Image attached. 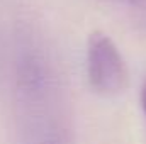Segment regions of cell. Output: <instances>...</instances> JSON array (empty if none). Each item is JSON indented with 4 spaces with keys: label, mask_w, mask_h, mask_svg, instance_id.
<instances>
[{
    "label": "cell",
    "mask_w": 146,
    "mask_h": 144,
    "mask_svg": "<svg viewBox=\"0 0 146 144\" xmlns=\"http://www.w3.org/2000/svg\"><path fill=\"white\" fill-rule=\"evenodd\" d=\"M139 102H141V108H143V114L146 117V80L141 85V92H139Z\"/></svg>",
    "instance_id": "obj_2"
},
{
    "label": "cell",
    "mask_w": 146,
    "mask_h": 144,
    "mask_svg": "<svg viewBox=\"0 0 146 144\" xmlns=\"http://www.w3.org/2000/svg\"><path fill=\"white\" fill-rule=\"evenodd\" d=\"M87 80L90 88L100 97H117L129 87L127 63L110 39L102 31H94L87 39Z\"/></svg>",
    "instance_id": "obj_1"
}]
</instances>
